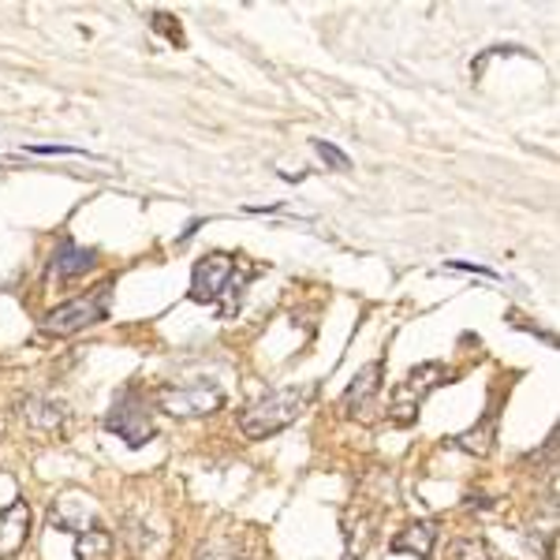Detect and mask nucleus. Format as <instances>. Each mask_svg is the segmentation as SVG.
Returning a JSON list of instances; mask_svg holds the SVG:
<instances>
[{
  "label": "nucleus",
  "mask_w": 560,
  "mask_h": 560,
  "mask_svg": "<svg viewBox=\"0 0 560 560\" xmlns=\"http://www.w3.org/2000/svg\"><path fill=\"white\" fill-rule=\"evenodd\" d=\"M49 527L52 530H68L75 538V557L79 560H108L116 549L113 530L105 527L102 512H97L94 497L68 490L52 501L49 509Z\"/></svg>",
  "instance_id": "1"
},
{
  "label": "nucleus",
  "mask_w": 560,
  "mask_h": 560,
  "mask_svg": "<svg viewBox=\"0 0 560 560\" xmlns=\"http://www.w3.org/2000/svg\"><path fill=\"white\" fill-rule=\"evenodd\" d=\"M255 273H240V261L224 250H213V255L198 258L195 261V273H191V300L195 303H210L217 306V314H236L240 300H243V288Z\"/></svg>",
  "instance_id": "2"
},
{
  "label": "nucleus",
  "mask_w": 560,
  "mask_h": 560,
  "mask_svg": "<svg viewBox=\"0 0 560 560\" xmlns=\"http://www.w3.org/2000/svg\"><path fill=\"white\" fill-rule=\"evenodd\" d=\"M318 385H303V388H277V393H266L261 400L250 404L240 419V430L247 433L250 441L269 438V433H280L284 427H292L295 419L306 411V404L314 400Z\"/></svg>",
  "instance_id": "3"
},
{
  "label": "nucleus",
  "mask_w": 560,
  "mask_h": 560,
  "mask_svg": "<svg viewBox=\"0 0 560 560\" xmlns=\"http://www.w3.org/2000/svg\"><path fill=\"white\" fill-rule=\"evenodd\" d=\"M105 430L116 433V438H120L128 448H142L153 433H158V427H153L150 400L139 393V388H124V393L113 400L108 415H105Z\"/></svg>",
  "instance_id": "4"
},
{
  "label": "nucleus",
  "mask_w": 560,
  "mask_h": 560,
  "mask_svg": "<svg viewBox=\"0 0 560 560\" xmlns=\"http://www.w3.org/2000/svg\"><path fill=\"white\" fill-rule=\"evenodd\" d=\"M108 300H113V284L94 288L90 295H79V300H71V303L45 314L42 332H49V337H71V332H83V329H90V325L108 318Z\"/></svg>",
  "instance_id": "5"
},
{
  "label": "nucleus",
  "mask_w": 560,
  "mask_h": 560,
  "mask_svg": "<svg viewBox=\"0 0 560 560\" xmlns=\"http://www.w3.org/2000/svg\"><path fill=\"white\" fill-rule=\"evenodd\" d=\"M224 393L213 382H187V385H165L158 388V408L176 415V419H198V415L221 411Z\"/></svg>",
  "instance_id": "6"
},
{
  "label": "nucleus",
  "mask_w": 560,
  "mask_h": 560,
  "mask_svg": "<svg viewBox=\"0 0 560 560\" xmlns=\"http://www.w3.org/2000/svg\"><path fill=\"white\" fill-rule=\"evenodd\" d=\"M441 382H445V366L441 363H422L415 366L408 377H404L400 385H396L393 393V422H400V427H408V422L419 415L422 400L438 388Z\"/></svg>",
  "instance_id": "7"
},
{
  "label": "nucleus",
  "mask_w": 560,
  "mask_h": 560,
  "mask_svg": "<svg viewBox=\"0 0 560 560\" xmlns=\"http://www.w3.org/2000/svg\"><path fill=\"white\" fill-rule=\"evenodd\" d=\"M31 538V504L15 497L0 509V557H15Z\"/></svg>",
  "instance_id": "8"
},
{
  "label": "nucleus",
  "mask_w": 560,
  "mask_h": 560,
  "mask_svg": "<svg viewBox=\"0 0 560 560\" xmlns=\"http://www.w3.org/2000/svg\"><path fill=\"white\" fill-rule=\"evenodd\" d=\"M97 266V255L90 247H79V243L65 240L57 250H52V261H49V280L52 284H68L75 277H86L90 269Z\"/></svg>",
  "instance_id": "9"
},
{
  "label": "nucleus",
  "mask_w": 560,
  "mask_h": 560,
  "mask_svg": "<svg viewBox=\"0 0 560 560\" xmlns=\"http://www.w3.org/2000/svg\"><path fill=\"white\" fill-rule=\"evenodd\" d=\"M433 546H438V523L433 520L411 523V527H404L400 535L393 538V553H411L419 560H427L433 553Z\"/></svg>",
  "instance_id": "10"
},
{
  "label": "nucleus",
  "mask_w": 560,
  "mask_h": 560,
  "mask_svg": "<svg viewBox=\"0 0 560 560\" xmlns=\"http://www.w3.org/2000/svg\"><path fill=\"white\" fill-rule=\"evenodd\" d=\"M382 363H370L363 366L355 374V382L348 385V393H345V408L348 415H359V411H366L370 408V400L377 396V388H382Z\"/></svg>",
  "instance_id": "11"
},
{
  "label": "nucleus",
  "mask_w": 560,
  "mask_h": 560,
  "mask_svg": "<svg viewBox=\"0 0 560 560\" xmlns=\"http://www.w3.org/2000/svg\"><path fill=\"white\" fill-rule=\"evenodd\" d=\"M23 419L31 422V427H38V430H57V427H65L68 411H65V404L34 396V400L23 404Z\"/></svg>",
  "instance_id": "12"
},
{
  "label": "nucleus",
  "mask_w": 560,
  "mask_h": 560,
  "mask_svg": "<svg viewBox=\"0 0 560 560\" xmlns=\"http://www.w3.org/2000/svg\"><path fill=\"white\" fill-rule=\"evenodd\" d=\"M448 560H497L490 549H486V541H478V538H464V541H453L448 546Z\"/></svg>",
  "instance_id": "13"
},
{
  "label": "nucleus",
  "mask_w": 560,
  "mask_h": 560,
  "mask_svg": "<svg viewBox=\"0 0 560 560\" xmlns=\"http://www.w3.org/2000/svg\"><path fill=\"white\" fill-rule=\"evenodd\" d=\"M314 150H318V158L325 161V165L340 168V173H348V168H351V161H348L345 153H340L337 147H332V142H322V139H314Z\"/></svg>",
  "instance_id": "14"
},
{
  "label": "nucleus",
  "mask_w": 560,
  "mask_h": 560,
  "mask_svg": "<svg viewBox=\"0 0 560 560\" xmlns=\"http://www.w3.org/2000/svg\"><path fill=\"white\" fill-rule=\"evenodd\" d=\"M195 560H247L243 553H236V549L229 546V541H213V546H202L198 549Z\"/></svg>",
  "instance_id": "15"
},
{
  "label": "nucleus",
  "mask_w": 560,
  "mask_h": 560,
  "mask_svg": "<svg viewBox=\"0 0 560 560\" xmlns=\"http://www.w3.org/2000/svg\"><path fill=\"white\" fill-rule=\"evenodd\" d=\"M153 31H158V34H168V42H173V45H184V31L176 26L173 15H165V12L153 15Z\"/></svg>",
  "instance_id": "16"
},
{
  "label": "nucleus",
  "mask_w": 560,
  "mask_h": 560,
  "mask_svg": "<svg viewBox=\"0 0 560 560\" xmlns=\"http://www.w3.org/2000/svg\"><path fill=\"white\" fill-rule=\"evenodd\" d=\"M26 153H45V158H57V153H83V150H75V147H26Z\"/></svg>",
  "instance_id": "17"
}]
</instances>
